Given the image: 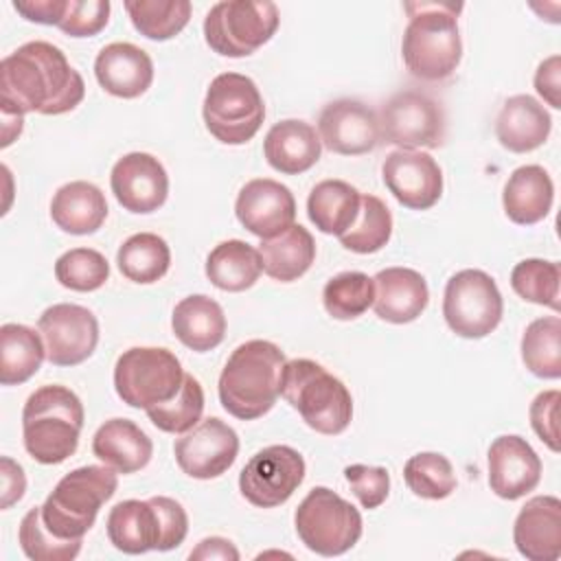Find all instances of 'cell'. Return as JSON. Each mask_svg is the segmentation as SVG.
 Masks as SVG:
<instances>
[{
  "mask_svg": "<svg viewBox=\"0 0 561 561\" xmlns=\"http://www.w3.org/2000/svg\"><path fill=\"white\" fill-rule=\"evenodd\" d=\"M24 127V114H15L9 110H2V147H9Z\"/></svg>",
  "mask_w": 561,
  "mask_h": 561,
  "instance_id": "52",
  "label": "cell"
},
{
  "mask_svg": "<svg viewBox=\"0 0 561 561\" xmlns=\"http://www.w3.org/2000/svg\"><path fill=\"white\" fill-rule=\"evenodd\" d=\"M173 454L186 476L195 480L219 478L237 460L239 436L221 419L208 416L175 440Z\"/></svg>",
  "mask_w": 561,
  "mask_h": 561,
  "instance_id": "15",
  "label": "cell"
},
{
  "mask_svg": "<svg viewBox=\"0 0 561 561\" xmlns=\"http://www.w3.org/2000/svg\"><path fill=\"white\" fill-rule=\"evenodd\" d=\"M559 390H543L530 403V425L535 434L548 445L550 451L559 454Z\"/></svg>",
  "mask_w": 561,
  "mask_h": 561,
  "instance_id": "47",
  "label": "cell"
},
{
  "mask_svg": "<svg viewBox=\"0 0 561 561\" xmlns=\"http://www.w3.org/2000/svg\"><path fill=\"white\" fill-rule=\"evenodd\" d=\"M188 559L197 561V559H219V561H239V550L234 548V543L230 539L224 537H206L197 543V548L191 550Z\"/></svg>",
  "mask_w": 561,
  "mask_h": 561,
  "instance_id": "51",
  "label": "cell"
},
{
  "mask_svg": "<svg viewBox=\"0 0 561 561\" xmlns=\"http://www.w3.org/2000/svg\"><path fill=\"white\" fill-rule=\"evenodd\" d=\"M234 213L241 226L263 241L294 226L296 199L285 184L270 178H256L241 186Z\"/></svg>",
  "mask_w": 561,
  "mask_h": 561,
  "instance_id": "19",
  "label": "cell"
},
{
  "mask_svg": "<svg viewBox=\"0 0 561 561\" xmlns=\"http://www.w3.org/2000/svg\"><path fill=\"white\" fill-rule=\"evenodd\" d=\"M285 362L283 351L274 342L248 340L239 344L219 375L221 408L241 421L267 414L280 394Z\"/></svg>",
  "mask_w": 561,
  "mask_h": 561,
  "instance_id": "3",
  "label": "cell"
},
{
  "mask_svg": "<svg viewBox=\"0 0 561 561\" xmlns=\"http://www.w3.org/2000/svg\"><path fill=\"white\" fill-rule=\"evenodd\" d=\"M107 537L125 554L149 550L167 552V530L156 495L149 500H123L107 515Z\"/></svg>",
  "mask_w": 561,
  "mask_h": 561,
  "instance_id": "21",
  "label": "cell"
},
{
  "mask_svg": "<svg viewBox=\"0 0 561 561\" xmlns=\"http://www.w3.org/2000/svg\"><path fill=\"white\" fill-rule=\"evenodd\" d=\"M344 478L351 484V491L359 500L362 508H377L386 502L390 493V476L383 467L373 465H348L344 469Z\"/></svg>",
  "mask_w": 561,
  "mask_h": 561,
  "instance_id": "46",
  "label": "cell"
},
{
  "mask_svg": "<svg viewBox=\"0 0 561 561\" xmlns=\"http://www.w3.org/2000/svg\"><path fill=\"white\" fill-rule=\"evenodd\" d=\"M55 278L72 291H94L110 278L107 259L92 248H72L55 263Z\"/></svg>",
  "mask_w": 561,
  "mask_h": 561,
  "instance_id": "44",
  "label": "cell"
},
{
  "mask_svg": "<svg viewBox=\"0 0 561 561\" xmlns=\"http://www.w3.org/2000/svg\"><path fill=\"white\" fill-rule=\"evenodd\" d=\"M362 195L344 180H322L307 197V215L311 224L324 232L342 237L359 215Z\"/></svg>",
  "mask_w": 561,
  "mask_h": 561,
  "instance_id": "32",
  "label": "cell"
},
{
  "mask_svg": "<svg viewBox=\"0 0 561 561\" xmlns=\"http://www.w3.org/2000/svg\"><path fill=\"white\" fill-rule=\"evenodd\" d=\"M46 346V359L55 366H77L85 362L99 344L96 316L75 302L48 307L37 322Z\"/></svg>",
  "mask_w": 561,
  "mask_h": 561,
  "instance_id": "14",
  "label": "cell"
},
{
  "mask_svg": "<svg viewBox=\"0 0 561 561\" xmlns=\"http://www.w3.org/2000/svg\"><path fill=\"white\" fill-rule=\"evenodd\" d=\"M408 489L425 500H445L456 491V473L451 462L436 451H421L403 465Z\"/></svg>",
  "mask_w": 561,
  "mask_h": 561,
  "instance_id": "40",
  "label": "cell"
},
{
  "mask_svg": "<svg viewBox=\"0 0 561 561\" xmlns=\"http://www.w3.org/2000/svg\"><path fill=\"white\" fill-rule=\"evenodd\" d=\"M408 26L401 39V55L408 72L421 81L451 77L462 59L458 13L454 2H405Z\"/></svg>",
  "mask_w": 561,
  "mask_h": 561,
  "instance_id": "2",
  "label": "cell"
},
{
  "mask_svg": "<svg viewBox=\"0 0 561 561\" xmlns=\"http://www.w3.org/2000/svg\"><path fill=\"white\" fill-rule=\"evenodd\" d=\"M149 421L167 434H184L202 421L204 390L193 375H184L178 394L164 403L145 410Z\"/></svg>",
  "mask_w": 561,
  "mask_h": 561,
  "instance_id": "41",
  "label": "cell"
},
{
  "mask_svg": "<svg viewBox=\"0 0 561 561\" xmlns=\"http://www.w3.org/2000/svg\"><path fill=\"white\" fill-rule=\"evenodd\" d=\"M305 480V458L289 445H270L256 451L239 473L241 495L259 506L285 504Z\"/></svg>",
  "mask_w": 561,
  "mask_h": 561,
  "instance_id": "13",
  "label": "cell"
},
{
  "mask_svg": "<svg viewBox=\"0 0 561 561\" xmlns=\"http://www.w3.org/2000/svg\"><path fill=\"white\" fill-rule=\"evenodd\" d=\"M381 178L392 197L410 210H427L443 195V171L425 151L397 149L388 153Z\"/></svg>",
  "mask_w": 561,
  "mask_h": 561,
  "instance_id": "16",
  "label": "cell"
},
{
  "mask_svg": "<svg viewBox=\"0 0 561 561\" xmlns=\"http://www.w3.org/2000/svg\"><path fill=\"white\" fill-rule=\"evenodd\" d=\"M107 217V202L101 188L85 180H75L57 188L50 199V219L68 234H92Z\"/></svg>",
  "mask_w": 561,
  "mask_h": 561,
  "instance_id": "30",
  "label": "cell"
},
{
  "mask_svg": "<svg viewBox=\"0 0 561 561\" xmlns=\"http://www.w3.org/2000/svg\"><path fill=\"white\" fill-rule=\"evenodd\" d=\"M502 313V294L486 272L460 270L447 280L443 318L456 335L467 340L486 337L497 329Z\"/></svg>",
  "mask_w": 561,
  "mask_h": 561,
  "instance_id": "11",
  "label": "cell"
},
{
  "mask_svg": "<svg viewBox=\"0 0 561 561\" xmlns=\"http://www.w3.org/2000/svg\"><path fill=\"white\" fill-rule=\"evenodd\" d=\"M552 129L548 110L530 94H515L504 101L495 118L500 145L513 153H528L541 147Z\"/></svg>",
  "mask_w": 561,
  "mask_h": 561,
  "instance_id": "26",
  "label": "cell"
},
{
  "mask_svg": "<svg viewBox=\"0 0 561 561\" xmlns=\"http://www.w3.org/2000/svg\"><path fill=\"white\" fill-rule=\"evenodd\" d=\"M22 552L33 561H70L79 554L83 539H61L42 519V506L31 508L18 530Z\"/></svg>",
  "mask_w": 561,
  "mask_h": 561,
  "instance_id": "43",
  "label": "cell"
},
{
  "mask_svg": "<svg viewBox=\"0 0 561 561\" xmlns=\"http://www.w3.org/2000/svg\"><path fill=\"white\" fill-rule=\"evenodd\" d=\"M13 9L28 22L59 26L66 15L68 0H13Z\"/></svg>",
  "mask_w": 561,
  "mask_h": 561,
  "instance_id": "49",
  "label": "cell"
},
{
  "mask_svg": "<svg viewBox=\"0 0 561 561\" xmlns=\"http://www.w3.org/2000/svg\"><path fill=\"white\" fill-rule=\"evenodd\" d=\"M513 541L528 561H557L561 554V502L554 495H535L517 513Z\"/></svg>",
  "mask_w": 561,
  "mask_h": 561,
  "instance_id": "22",
  "label": "cell"
},
{
  "mask_svg": "<svg viewBox=\"0 0 561 561\" xmlns=\"http://www.w3.org/2000/svg\"><path fill=\"white\" fill-rule=\"evenodd\" d=\"M263 272L259 250L241 239L217 243L206 259V276L221 291H245Z\"/></svg>",
  "mask_w": 561,
  "mask_h": 561,
  "instance_id": "33",
  "label": "cell"
},
{
  "mask_svg": "<svg viewBox=\"0 0 561 561\" xmlns=\"http://www.w3.org/2000/svg\"><path fill=\"white\" fill-rule=\"evenodd\" d=\"M0 508H11L15 502L22 500L26 491V476L24 469L9 456L0 458Z\"/></svg>",
  "mask_w": 561,
  "mask_h": 561,
  "instance_id": "50",
  "label": "cell"
},
{
  "mask_svg": "<svg viewBox=\"0 0 561 561\" xmlns=\"http://www.w3.org/2000/svg\"><path fill=\"white\" fill-rule=\"evenodd\" d=\"M541 480V460L517 434L497 436L489 447V486L502 500H519Z\"/></svg>",
  "mask_w": 561,
  "mask_h": 561,
  "instance_id": "20",
  "label": "cell"
},
{
  "mask_svg": "<svg viewBox=\"0 0 561 561\" xmlns=\"http://www.w3.org/2000/svg\"><path fill=\"white\" fill-rule=\"evenodd\" d=\"M375 300V283L364 272H340L327 280L322 305L335 320H355Z\"/></svg>",
  "mask_w": 561,
  "mask_h": 561,
  "instance_id": "39",
  "label": "cell"
},
{
  "mask_svg": "<svg viewBox=\"0 0 561 561\" xmlns=\"http://www.w3.org/2000/svg\"><path fill=\"white\" fill-rule=\"evenodd\" d=\"M46 359L39 333L26 324L7 322L0 327V383L20 386L28 381Z\"/></svg>",
  "mask_w": 561,
  "mask_h": 561,
  "instance_id": "34",
  "label": "cell"
},
{
  "mask_svg": "<svg viewBox=\"0 0 561 561\" xmlns=\"http://www.w3.org/2000/svg\"><path fill=\"white\" fill-rule=\"evenodd\" d=\"M381 138L399 149H436L445 138V112L436 99L419 90L397 92L379 114Z\"/></svg>",
  "mask_w": 561,
  "mask_h": 561,
  "instance_id": "12",
  "label": "cell"
},
{
  "mask_svg": "<svg viewBox=\"0 0 561 561\" xmlns=\"http://www.w3.org/2000/svg\"><path fill=\"white\" fill-rule=\"evenodd\" d=\"M263 272L280 283L298 280L316 261V241L300 224L289 226L285 232L263 239L259 245Z\"/></svg>",
  "mask_w": 561,
  "mask_h": 561,
  "instance_id": "31",
  "label": "cell"
},
{
  "mask_svg": "<svg viewBox=\"0 0 561 561\" xmlns=\"http://www.w3.org/2000/svg\"><path fill=\"white\" fill-rule=\"evenodd\" d=\"M83 96V77L50 42H26L0 61V110L57 116L75 110Z\"/></svg>",
  "mask_w": 561,
  "mask_h": 561,
  "instance_id": "1",
  "label": "cell"
},
{
  "mask_svg": "<svg viewBox=\"0 0 561 561\" xmlns=\"http://www.w3.org/2000/svg\"><path fill=\"white\" fill-rule=\"evenodd\" d=\"M522 362L539 379L561 377V320L557 316L537 318L526 327Z\"/></svg>",
  "mask_w": 561,
  "mask_h": 561,
  "instance_id": "36",
  "label": "cell"
},
{
  "mask_svg": "<svg viewBox=\"0 0 561 561\" xmlns=\"http://www.w3.org/2000/svg\"><path fill=\"white\" fill-rule=\"evenodd\" d=\"M320 142L340 156H362L373 151L381 140L379 116L357 99H337L320 112Z\"/></svg>",
  "mask_w": 561,
  "mask_h": 561,
  "instance_id": "17",
  "label": "cell"
},
{
  "mask_svg": "<svg viewBox=\"0 0 561 561\" xmlns=\"http://www.w3.org/2000/svg\"><path fill=\"white\" fill-rule=\"evenodd\" d=\"M280 22L270 0H224L204 18V39L221 57H248L272 39Z\"/></svg>",
  "mask_w": 561,
  "mask_h": 561,
  "instance_id": "8",
  "label": "cell"
},
{
  "mask_svg": "<svg viewBox=\"0 0 561 561\" xmlns=\"http://www.w3.org/2000/svg\"><path fill=\"white\" fill-rule=\"evenodd\" d=\"M320 153L322 142L316 127L298 118H285L272 125L263 142L267 164L285 175L309 171L320 160Z\"/></svg>",
  "mask_w": 561,
  "mask_h": 561,
  "instance_id": "25",
  "label": "cell"
},
{
  "mask_svg": "<svg viewBox=\"0 0 561 561\" xmlns=\"http://www.w3.org/2000/svg\"><path fill=\"white\" fill-rule=\"evenodd\" d=\"M110 186L125 210L147 215L167 202L169 175L156 156L131 151L118 158L112 167Z\"/></svg>",
  "mask_w": 561,
  "mask_h": 561,
  "instance_id": "18",
  "label": "cell"
},
{
  "mask_svg": "<svg viewBox=\"0 0 561 561\" xmlns=\"http://www.w3.org/2000/svg\"><path fill=\"white\" fill-rule=\"evenodd\" d=\"M280 397L298 410L311 430L324 436L342 434L353 419L348 388L322 364L307 357L285 362L280 373Z\"/></svg>",
  "mask_w": 561,
  "mask_h": 561,
  "instance_id": "5",
  "label": "cell"
},
{
  "mask_svg": "<svg viewBox=\"0 0 561 561\" xmlns=\"http://www.w3.org/2000/svg\"><path fill=\"white\" fill-rule=\"evenodd\" d=\"M116 265L127 280L151 285L169 272L171 250L162 237L153 232H138L123 241L116 252Z\"/></svg>",
  "mask_w": 561,
  "mask_h": 561,
  "instance_id": "35",
  "label": "cell"
},
{
  "mask_svg": "<svg viewBox=\"0 0 561 561\" xmlns=\"http://www.w3.org/2000/svg\"><path fill=\"white\" fill-rule=\"evenodd\" d=\"M206 129L224 145H245L265 118V103L256 83L239 72L217 75L204 96Z\"/></svg>",
  "mask_w": 561,
  "mask_h": 561,
  "instance_id": "7",
  "label": "cell"
},
{
  "mask_svg": "<svg viewBox=\"0 0 561 561\" xmlns=\"http://www.w3.org/2000/svg\"><path fill=\"white\" fill-rule=\"evenodd\" d=\"M92 454L116 473H136L153 456L151 438L129 419L105 421L92 438Z\"/></svg>",
  "mask_w": 561,
  "mask_h": 561,
  "instance_id": "27",
  "label": "cell"
},
{
  "mask_svg": "<svg viewBox=\"0 0 561 561\" xmlns=\"http://www.w3.org/2000/svg\"><path fill=\"white\" fill-rule=\"evenodd\" d=\"M554 199V184L548 171L539 164H524L517 167L502 193V206L506 217L517 226H533L541 221Z\"/></svg>",
  "mask_w": 561,
  "mask_h": 561,
  "instance_id": "28",
  "label": "cell"
},
{
  "mask_svg": "<svg viewBox=\"0 0 561 561\" xmlns=\"http://www.w3.org/2000/svg\"><path fill=\"white\" fill-rule=\"evenodd\" d=\"M118 478L107 465H85L68 471L42 504V519L61 539H83L99 508L116 493Z\"/></svg>",
  "mask_w": 561,
  "mask_h": 561,
  "instance_id": "6",
  "label": "cell"
},
{
  "mask_svg": "<svg viewBox=\"0 0 561 561\" xmlns=\"http://www.w3.org/2000/svg\"><path fill=\"white\" fill-rule=\"evenodd\" d=\"M392 234V215L377 195H362L355 224L340 237V243L355 254L379 252Z\"/></svg>",
  "mask_w": 561,
  "mask_h": 561,
  "instance_id": "38",
  "label": "cell"
},
{
  "mask_svg": "<svg viewBox=\"0 0 561 561\" xmlns=\"http://www.w3.org/2000/svg\"><path fill=\"white\" fill-rule=\"evenodd\" d=\"M175 337L195 353L217 348L226 337V316L217 300L204 294L182 298L171 316Z\"/></svg>",
  "mask_w": 561,
  "mask_h": 561,
  "instance_id": "29",
  "label": "cell"
},
{
  "mask_svg": "<svg viewBox=\"0 0 561 561\" xmlns=\"http://www.w3.org/2000/svg\"><path fill=\"white\" fill-rule=\"evenodd\" d=\"M94 77L107 94L136 99L151 88L153 61L136 44L112 42L99 50L94 59Z\"/></svg>",
  "mask_w": 561,
  "mask_h": 561,
  "instance_id": "23",
  "label": "cell"
},
{
  "mask_svg": "<svg viewBox=\"0 0 561 561\" xmlns=\"http://www.w3.org/2000/svg\"><path fill=\"white\" fill-rule=\"evenodd\" d=\"M300 541L316 554L337 557L362 537V515L342 495L327 486L311 489L294 515Z\"/></svg>",
  "mask_w": 561,
  "mask_h": 561,
  "instance_id": "10",
  "label": "cell"
},
{
  "mask_svg": "<svg viewBox=\"0 0 561 561\" xmlns=\"http://www.w3.org/2000/svg\"><path fill=\"white\" fill-rule=\"evenodd\" d=\"M83 419V403L70 388L59 383L37 388L22 410L26 454L42 465L68 460L79 447Z\"/></svg>",
  "mask_w": 561,
  "mask_h": 561,
  "instance_id": "4",
  "label": "cell"
},
{
  "mask_svg": "<svg viewBox=\"0 0 561 561\" xmlns=\"http://www.w3.org/2000/svg\"><path fill=\"white\" fill-rule=\"evenodd\" d=\"M107 0H68V9L59 28L70 37H92L110 22Z\"/></svg>",
  "mask_w": 561,
  "mask_h": 561,
  "instance_id": "45",
  "label": "cell"
},
{
  "mask_svg": "<svg viewBox=\"0 0 561 561\" xmlns=\"http://www.w3.org/2000/svg\"><path fill=\"white\" fill-rule=\"evenodd\" d=\"M559 263L543 259H524L511 272L513 291L533 305L559 311Z\"/></svg>",
  "mask_w": 561,
  "mask_h": 561,
  "instance_id": "42",
  "label": "cell"
},
{
  "mask_svg": "<svg viewBox=\"0 0 561 561\" xmlns=\"http://www.w3.org/2000/svg\"><path fill=\"white\" fill-rule=\"evenodd\" d=\"M373 283H375L373 309L377 318L386 322L408 324L416 320L430 302L427 283L412 267L379 270Z\"/></svg>",
  "mask_w": 561,
  "mask_h": 561,
  "instance_id": "24",
  "label": "cell"
},
{
  "mask_svg": "<svg viewBox=\"0 0 561 561\" xmlns=\"http://www.w3.org/2000/svg\"><path fill=\"white\" fill-rule=\"evenodd\" d=\"M125 11L140 35L164 42L188 24L193 7L188 0H127Z\"/></svg>",
  "mask_w": 561,
  "mask_h": 561,
  "instance_id": "37",
  "label": "cell"
},
{
  "mask_svg": "<svg viewBox=\"0 0 561 561\" xmlns=\"http://www.w3.org/2000/svg\"><path fill=\"white\" fill-rule=\"evenodd\" d=\"M184 370L175 353L160 346H134L121 353L114 366V388L123 403L149 410L178 394Z\"/></svg>",
  "mask_w": 561,
  "mask_h": 561,
  "instance_id": "9",
  "label": "cell"
},
{
  "mask_svg": "<svg viewBox=\"0 0 561 561\" xmlns=\"http://www.w3.org/2000/svg\"><path fill=\"white\" fill-rule=\"evenodd\" d=\"M537 94L554 110L561 107V57L550 55L535 70Z\"/></svg>",
  "mask_w": 561,
  "mask_h": 561,
  "instance_id": "48",
  "label": "cell"
}]
</instances>
